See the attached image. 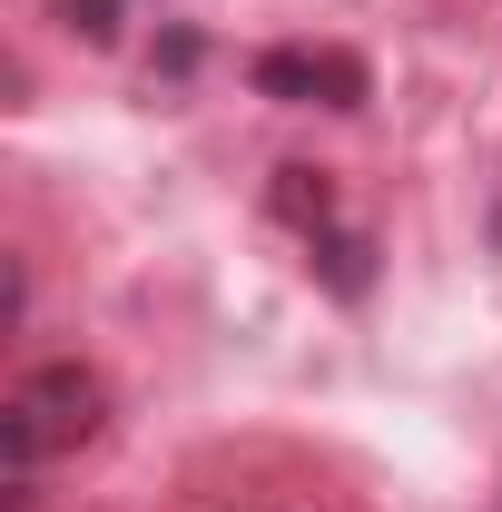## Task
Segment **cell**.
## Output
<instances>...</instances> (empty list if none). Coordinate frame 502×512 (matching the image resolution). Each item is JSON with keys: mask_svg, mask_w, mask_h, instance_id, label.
Returning a JSON list of instances; mask_svg holds the SVG:
<instances>
[{"mask_svg": "<svg viewBox=\"0 0 502 512\" xmlns=\"http://www.w3.org/2000/svg\"><path fill=\"white\" fill-rule=\"evenodd\" d=\"M256 89L286 99V109H365V60L355 50H266L256 60Z\"/></svg>", "mask_w": 502, "mask_h": 512, "instance_id": "obj_2", "label": "cell"}, {"mask_svg": "<svg viewBox=\"0 0 502 512\" xmlns=\"http://www.w3.org/2000/svg\"><path fill=\"white\" fill-rule=\"evenodd\" d=\"M69 10V30H89V40H119V10L128 0H60Z\"/></svg>", "mask_w": 502, "mask_h": 512, "instance_id": "obj_5", "label": "cell"}, {"mask_svg": "<svg viewBox=\"0 0 502 512\" xmlns=\"http://www.w3.org/2000/svg\"><path fill=\"white\" fill-rule=\"evenodd\" d=\"M89 434H99V375L89 365H40V375L10 384V404H0V463L10 473H30L50 453H79Z\"/></svg>", "mask_w": 502, "mask_h": 512, "instance_id": "obj_1", "label": "cell"}, {"mask_svg": "<svg viewBox=\"0 0 502 512\" xmlns=\"http://www.w3.org/2000/svg\"><path fill=\"white\" fill-rule=\"evenodd\" d=\"M276 217H296L306 237H325V217H335L325 178H315V168H276Z\"/></svg>", "mask_w": 502, "mask_h": 512, "instance_id": "obj_3", "label": "cell"}, {"mask_svg": "<svg viewBox=\"0 0 502 512\" xmlns=\"http://www.w3.org/2000/svg\"><path fill=\"white\" fill-rule=\"evenodd\" d=\"M315 266H325V286H335V296H365V276H375V266H365V237H345V227H325V237H315Z\"/></svg>", "mask_w": 502, "mask_h": 512, "instance_id": "obj_4", "label": "cell"}]
</instances>
